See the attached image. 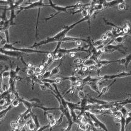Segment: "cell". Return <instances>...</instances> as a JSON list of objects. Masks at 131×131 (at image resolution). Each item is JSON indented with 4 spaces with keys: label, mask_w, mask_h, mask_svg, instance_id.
Masks as SVG:
<instances>
[{
    "label": "cell",
    "mask_w": 131,
    "mask_h": 131,
    "mask_svg": "<svg viewBox=\"0 0 131 131\" xmlns=\"http://www.w3.org/2000/svg\"><path fill=\"white\" fill-rule=\"evenodd\" d=\"M21 129L22 128H16V129H14L13 131H21Z\"/></svg>",
    "instance_id": "54"
},
{
    "label": "cell",
    "mask_w": 131,
    "mask_h": 131,
    "mask_svg": "<svg viewBox=\"0 0 131 131\" xmlns=\"http://www.w3.org/2000/svg\"><path fill=\"white\" fill-rule=\"evenodd\" d=\"M121 124V130L120 131H126V123H125V118L122 117Z\"/></svg>",
    "instance_id": "28"
},
{
    "label": "cell",
    "mask_w": 131,
    "mask_h": 131,
    "mask_svg": "<svg viewBox=\"0 0 131 131\" xmlns=\"http://www.w3.org/2000/svg\"><path fill=\"white\" fill-rule=\"evenodd\" d=\"M122 118H117V117H115V118H114V122L116 123H120L121 122H122Z\"/></svg>",
    "instance_id": "44"
},
{
    "label": "cell",
    "mask_w": 131,
    "mask_h": 131,
    "mask_svg": "<svg viewBox=\"0 0 131 131\" xmlns=\"http://www.w3.org/2000/svg\"><path fill=\"white\" fill-rule=\"evenodd\" d=\"M128 35H131V29L130 30V31L129 32V33H128Z\"/></svg>",
    "instance_id": "57"
},
{
    "label": "cell",
    "mask_w": 131,
    "mask_h": 131,
    "mask_svg": "<svg viewBox=\"0 0 131 131\" xmlns=\"http://www.w3.org/2000/svg\"><path fill=\"white\" fill-rule=\"evenodd\" d=\"M33 70H34L35 73V74L37 73V74H40L41 73H42V72H41V69H40V67H36L34 68V69H33Z\"/></svg>",
    "instance_id": "42"
},
{
    "label": "cell",
    "mask_w": 131,
    "mask_h": 131,
    "mask_svg": "<svg viewBox=\"0 0 131 131\" xmlns=\"http://www.w3.org/2000/svg\"><path fill=\"white\" fill-rule=\"evenodd\" d=\"M96 64H97V63H96L94 60L90 59V58H88V59L84 61L83 65L86 67H89L90 66L95 65Z\"/></svg>",
    "instance_id": "20"
},
{
    "label": "cell",
    "mask_w": 131,
    "mask_h": 131,
    "mask_svg": "<svg viewBox=\"0 0 131 131\" xmlns=\"http://www.w3.org/2000/svg\"><path fill=\"white\" fill-rule=\"evenodd\" d=\"M108 39H109V38H108V37H107V35L105 34V33H104V34H103L102 35V37H101V40H102L103 41H104V42L105 41H106Z\"/></svg>",
    "instance_id": "46"
},
{
    "label": "cell",
    "mask_w": 131,
    "mask_h": 131,
    "mask_svg": "<svg viewBox=\"0 0 131 131\" xmlns=\"http://www.w3.org/2000/svg\"><path fill=\"white\" fill-rule=\"evenodd\" d=\"M61 65H62V61L61 60V62L60 63L59 65L58 66L55 67H54V69H52V70H51V76H54V75H56L57 74H58L60 72V67H61Z\"/></svg>",
    "instance_id": "21"
},
{
    "label": "cell",
    "mask_w": 131,
    "mask_h": 131,
    "mask_svg": "<svg viewBox=\"0 0 131 131\" xmlns=\"http://www.w3.org/2000/svg\"><path fill=\"white\" fill-rule=\"evenodd\" d=\"M21 131H26V126L24 127V128H22Z\"/></svg>",
    "instance_id": "56"
},
{
    "label": "cell",
    "mask_w": 131,
    "mask_h": 131,
    "mask_svg": "<svg viewBox=\"0 0 131 131\" xmlns=\"http://www.w3.org/2000/svg\"><path fill=\"white\" fill-rule=\"evenodd\" d=\"M120 111L122 112L123 117H125V118H126L127 116H128V112H129V111H128V110L126 108H125V106H122V108H121L120 109Z\"/></svg>",
    "instance_id": "26"
},
{
    "label": "cell",
    "mask_w": 131,
    "mask_h": 131,
    "mask_svg": "<svg viewBox=\"0 0 131 131\" xmlns=\"http://www.w3.org/2000/svg\"><path fill=\"white\" fill-rule=\"evenodd\" d=\"M79 52H84L86 53H89V49H86L84 47H75V48L70 49H60L58 50V52L63 53L65 55V54H69L71 53H76Z\"/></svg>",
    "instance_id": "7"
},
{
    "label": "cell",
    "mask_w": 131,
    "mask_h": 131,
    "mask_svg": "<svg viewBox=\"0 0 131 131\" xmlns=\"http://www.w3.org/2000/svg\"><path fill=\"white\" fill-rule=\"evenodd\" d=\"M125 35H122V36H120V37L114 38L113 40H112L113 41H115V43L118 44V45H122L124 41L125 40Z\"/></svg>",
    "instance_id": "18"
},
{
    "label": "cell",
    "mask_w": 131,
    "mask_h": 131,
    "mask_svg": "<svg viewBox=\"0 0 131 131\" xmlns=\"http://www.w3.org/2000/svg\"><path fill=\"white\" fill-rule=\"evenodd\" d=\"M125 58H126V63H125V67L127 69L128 65H129V64L130 63L131 61V54H129V55H128V56H127Z\"/></svg>",
    "instance_id": "35"
},
{
    "label": "cell",
    "mask_w": 131,
    "mask_h": 131,
    "mask_svg": "<svg viewBox=\"0 0 131 131\" xmlns=\"http://www.w3.org/2000/svg\"><path fill=\"white\" fill-rule=\"evenodd\" d=\"M32 118L33 122V123H34L35 125L36 130H37V129H38L39 128L41 127V126H40V122H39L38 118V116L32 112Z\"/></svg>",
    "instance_id": "17"
},
{
    "label": "cell",
    "mask_w": 131,
    "mask_h": 131,
    "mask_svg": "<svg viewBox=\"0 0 131 131\" xmlns=\"http://www.w3.org/2000/svg\"><path fill=\"white\" fill-rule=\"evenodd\" d=\"M131 29V26L129 24V23L126 22V24H125V26L123 27V32L125 35H128V33H129V32L130 31V30Z\"/></svg>",
    "instance_id": "22"
},
{
    "label": "cell",
    "mask_w": 131,
    "mask_h": 131,
    "mask_svg": "<svg viewBox=\"0 0 131 131\" xmlns=\"http://www.w3.org/2000/svg\"><path fill=\"white\" fill-rule=\"evenodd\" d=\"M81 69L83 71V72H86V71L87 70V69H88V67L86 66H84L83 65V66H81Z\"/></svg>",
    "instance_id": "50"
},
{
    "label": "cell",
    "mask_w": 131,
    "mask_h": 131,
    "mask_svg": "<svg viewBox=\"0 0 131 131\" xmlns=\"http://www.w3.org/2000/svg\"><path fill=\"white\" fill-rule=\"evenodd\" d=\"M8 67H5L4 71L2 73V78H10V71L7 70Z\"/></svg>",
    "instance_id": "29"
},
{
    "label": "cell",
    "mask_w": 131,
    "mask_h": 131,
    "mask_svg": "<svg viewBox=\"0 0 131 131\" xmlns=\"http://www.w3.org/2000/svg\"><path fill=\"white\" fill-rule=\"evenodd\" d=\"M88 69L90 71H94L95 70H97V69H96V66L95 65L90 66L88 67Z\"/></svg>",
    "instance_id": "43"
},
{
    "label": "cell",
    "mask_w": 131,
    "mask_h": 131,
    "mask_svg": "<svg viewBox=\"0 0 131 131\" xmlns=\"http://www.w3.org/2000/svg\"><path fill=\"white\" fill-rule=\"evenodd\" d=\"M62 79L61 78H57L55 79V84H60V83L62 82Z\"/></svg>",
    "instance_id": "45"
},
{
    "label": "cell",
    "mask_w": 131,
    "mask_h": 131,
    "mask_svg": "<svg viewBox=\"0 0 131 131\" xmlns=\"http://www.w3.org/2000/svg\"><path fill=\"white\" fill-rule=\"evenodd\" d=\"M40 88H41V90H43V91H45V90L47 89V87H46V86H44V85L43 84H40Z\"/></svg>",
    "instance_id": "49"
},
{
    "label": "cell",
    "mask_w": 131,
    "mask_h": 131,
    "mask_svg": "<svg viewBox=\"0 0 131 131\" xmlns=\"http://www.w3.org/2000/svg\"><path fill=\"white\" fill-rule=\"evenodd\" d=\"M10 79H12L13 80L15 81H21L22 80H24V78H21L20 76L18 75V73H16V71L15 70H13L12 68V66L10 65Z\"/></svg>",
    "instance_id": "10"
},
{
    "label": "cell",
    "mask_w": 131,
    "mask_h": 131,
    "mask_svg": "<svg viewBox=\"0 0 131 131\" xmlns=\"http://www.w3.org/2000/svg\"><path fill=\"white\" fill-rule=\"evenodd\" d=\"M69 55L70 57L73 58V57H75V53H71V54H69Z\"/></svg>",
    "instance_id": "53"
},
{
    "label": "cell",
    "mask_w": 131,
    "mask_h": 131,
    "mask_svg": "<svg viewBox=\"0 0 131 131\" xmlns=\"http://www.w3.org/2000/svg\"><path fill=\"white\" fill-rule=\"evenodd\" d=\"M84 115L89 117L92 120L94 126L96 128H100V129H103L104 131H109L106 125L103 123L101 122V121L99 120L98 118L94 114H92V113L88 112V111H86V112H84Z\"/></svg>",
    "instance_id": "3"
},
{
    "label": "cell",
    "mask_w": 131,
    "mask_h": 131,
    "mask_svg": "<svg viewBox=\"0 0 131 131\" xmlns=\"http://www.w3.org/2000/svg\"><path fill=\"white\" fill-rule=\"evenodd\" d=\"M50 76H51V70H47L43 73L42 76H41L40 80H43V79H48L49 78Z\"/></svg>",
    "instance_id": "25"
},
{
    "label": "cell",
    "mask_w": 131,
    "mask_h": 131,
    "mask_svg": "<svg viewBox=\"0 0 131 131\" xmlns=\"http://www.w3.org/2000/svg\"><path fill=\"white\" fill-rule=\"evenodd\" d=\"M5 69L4 70H1V66L0 65V80H2V73L4 71Z\"/></svg>",
    "instance_id": "48"
},
{
    "label": "cell",
    "mask_w": 131,
    "mask_h": 131,
    "mask_svg": "<svg viewBox=\"0 0 131 131\" xmlns=\"http://www.w3.org/2000/svg\"><path fill=\"white\" fill-rule=\"evenodd\" d=\"M123 47V45H112V44H106V46H104L102 49H101V51L102 52V53H104V54H111V53L114 52L118 51L120 52H122V54H125V53L123 52L122 51V49L121 48Z\"/></svg>",
    "instance_id": "5"
},
{
    "label": "cell",
    "mask_w": 131,
    "mask_h": 131,
    "mask_svg": "<svg viewBox=\"0 0 131 131\" xmlns=\"http://www.w3.org/2000/svg\"><path fill=\"white\" fill-rule=\"evenodd\" d=\"M116 81H117V79H115V80H113V81L112 82V83H111L109 85H108V86H105V87H103V88L101 89V92H100V94H99V95L96 98H100V97H101V96L103 95L107 94V93L108 92V91H109V89L111 88V86H112V85L114 84V83H115Z\"/></svg>",
    "instance_id": "11"
},
{
    "label": "cell",
    "mask_w": 131,
    "mask_h": 131,
    "mask_svg": "<svg viewBox=\"0 0 131 131\" xmlns=\"http://www.w3.org/2000/svg\"><path fill=\"white\" fill-rule=\"evenodd\" d=\"M6 12H7L6 10H4L2 14L1 15H0V18H1V21H2L5 22V23L8 20V19H7V18Z\"/></svg>",
    "instance_id": "32"
},
{
    "label": "cell",
    "mask_w": 131,
    "mask_h": 131,
    "mask_svg": "<svg viewBox=\"0 0 131 131\" xmlns=\"http://www.w3.org/2000/svg\"><path fill=\"white\" fill-rule=\"evenodd\" d=\"M22 70V69H21V68H20V67H19V66H17V67H16V69H15V71H16V73H18V72H19V71H20V70Z\"/></svg>",
    "instance_id": "52"
},
{
    "label": "cell",
    "mask_w": 131,
    "mask_h": 131,
    "mask_svg": "<svg viewBox=\"0 0 131 131\" xmlns=\"http://www.w3.org/2000/svg\"><path fill=\"white\" fill-rule=\"evenodd\" d=\"M124 1H123V0H114V1H105V2L103 4V6H104V8L111 7L114 6L115 5H118V4L124 2Z\"/></svg>",
    "instance_id": "9"
},
{
    "label": "cell",
    "mask_w": 131,
    "mask_h": 131,
    "mask_svg": "<svg viewBox=\"0 0 131 131\" xmlns=\"http://www.w3.org/2000/svg\"><path fill=\"white\" fill-rule=\"evenodd\" d=\"M86 85L89 86L90 87V89L92 90H94L95 92L98 93L100 94V90H99V86H98V83L97 82H89L87 83Z\"/></svg>",
    "instance_id": "13"
},
{
    "label": "cell",
    "mask_w": 131,
    "mask_h": 131,
    "mask_svg": "<svg viewBox=\"0 0 131 131\" xmlns=\"http://www.w3.org/2000/svg\"><path fill=\"white\" fill-rule=\"evenodd\" d=\"M49 128H50V126L48 124V125H45V126H43L42 127L41 126L38 129L36 130V131H44V130H46V129H49Z\"/></svg>",
    "instance_id": "39"
},
{
    "label": "cell",
    "mask_w": 131,
    "mask_h": 131,
    "mask_svg": "<svg viewBox=\"0 0 131 131\" xmlns=\"http://www.w3.org/2000/svg\"><path fill=\"white\" fill-rule=\"evenodd\" d=\"M76 74H77L78 75H80V76H83V75H84V72H83V71L80 68V69L79 70L78 72H77V73H76Z\"/></svg>",
    "instance_id": "47"
},
{
    "label": "cell",
    "mask_w": 131,
    "mask_h": 131,
    "mask_svg": "<svg viewBox=\"0 0 131 131\" xmlns=\"http://www.w3.org/2000/svg\"><path fill=\"white\" fill-rule=\"evenodd\" d=\"M105 34L106 35L107 37H108V38H111V40H113V39L114 38V35H113V34H112V32H111V31H108V32H107Z\"/></svg>",
    "instance_id": "41"
},
{
    "label": "cell",
    "mask_w": 131,
    "mask_h": 131,
    "mask_svg": "<svg viewBox=\"0 0 131 131\" xmlns=\"http://www.w3.org/2000/svg\"><path fill=\"white\" fill-rule=\"evenodd\" d=\"M0 54H4V55L9 57H15V58H21V57H23V53L16 51L4 50L1 47H0Z\"/></svg>",
    "instance_id": "8"
},
{
    "label": "cell",
    "mask_w": 131,
    "mask_h": 131,
    "mask_svg": "<svg viewBox=\"0 0 131 131\" xmlns=\"http://www.w3.org/2000/svg\"><path fill=\"white\" fill-rule=\"evenodd\" d=\"M7 61H11L10 57L7 56V55H4V54H0V61H4L6 62Z\"/></svg>",
    "instance_id": "27"
},
{
    "label": "cell",
    "mask_w": 131,
    "mask_h": 131,
    "mask_svg": "<svg viewBox=\"0 0 131 131\" xmlns=\"http://www.w3.org/2000/svg\"><path fill=\"white\" fill-rule=\"evenodd\" d=\"M103 43H104V41H103L101 39H100V40H97V41H92V46L94 47L97 48V47H99L101 46H103Z\"/></svg>",
    "instance_id": "23"
},
{
    "label": "cell",
    "mask_w": 131,
    "mask_h": 131,
    "mask_svg": "<svg viewBox=\"0 0 131 131\" xmlns=\"http://www.w3.org/2000/svg\"><path fill=\"white\" fill-rule=\"evenodd\" d=\"M15 1H12V0H8V1H2L0 0V5H8L10 6V5L13 4L15 2Z\"/></svg>",
    "instance_id": "24"
},
{
    "label": "cell",
    "mask_w": 131,
    "mask_h": 131,
    "mask_svg": "<svg viewBox=\"0 0 131 131\" xmlns=\"http://www.w3.org/2000/svg\"><path fill=\"white\" fill-rule=\"evenodd\" d=\"M117 5H118V8L120 10H125L126 9V3H125V1L118 4Z\"/></svg>",
    "instance_id": "33"
},
{
    "label": "cell",
    "mask_w": 131,
    "mask_h": 131,
    "mask_svg": "<svg viewBox=\"0 0 131 131\" xmlns=\"http://www.w3.org/2000/svg\"><path fill=\"white\" fill-rule=\"evenodd\" d=\"M88 9H84L81 11V15L83 16V18L87 17V16L89 15Z\"/></svg>",
    "instance_id": "37"
},
{
    "label": "cell",
    "mask_w": 131,
    "mask_h": 131,
    "mask_svg": "<svg viewBox=\"0 0 131 131\" xmlns=\"http://www.w3.org/2000/svg\"><path fill=\"white\" fill-rule=\"evenodd\" d=\"M128 10H129V11H131V10H130V9H128Z\"/></svg>",
    "instance_id": "58"
},
{
    "label": "cell",
    "mask_w": 131,
    "mask_h": 131,
    "mask_svg": "<svg viewBox=\"0 0 131 131\" xmlns=\"http://www.w3.org/2000/svg\"><path fill=\"white\" fill-rule=\"evenodd\" d=\"M34 108H40L44 111V116L46 117V112L49 111H54V110H60V108H47V107H44L43 106H41L40 104H37L35 105V106Z\"/></svg>",
    "instance_id": "12"
},
{
    "label": "cell",
    "mask_w": 131,
    "mask_h": 131,
    "mask_svg": "<svg viewBox=\"0 0 131 131\" xmlns=\"http://www.w3.org/2000/svg\"><path fill=\"white\" fill-rule=\"evenodd\" d=\"M127 117H131V111H129V112H128V116Z\"/></svg>",
    "instance_id": "55"
},
{
    "label": "cell",
    "mask_w": 131,
    "mask_h": 131,
    "mask_svg": "<svg viewBox=\"0 0 131 131\" xmlns=\"http://www.w3.org/2000/svg\"><path fill=\"white\" fill-rule=\"evenodd\" d=\"M63 81L64 80H69L70 81L71 83H75L76 81H78V80H81L80 78L78 76H75V75H72L70 76H67V77H61Z\"/></svg>",
    "instance_id": "14"
},
{
    "label": "cell",
    "mask_w": 131,
    "mask_h": 131,
    "mask_svg": "<svg viewBox=\"0 0 131 131\" xmlns=\"http://www.w3.org/2000/svg\"><path fill=\"white\" fill-rule=\"evenodd\" d=\"M15 11H16L15 10H12L10 11V18L9 19V22L10 26L16 24L14 23V19L15 18H16L17 14L15 13Z\"/></svg>",
    "instance_id": "16"
},
{
    "label": "cell",
    "mask_w": 131,
    "mask_h": 131,
    "mask_svg": "<svg viewBox=\"0 0 131 131\" xmlns=\"http://www.w3.org/2000/svg\"><path fill=\"white\" fill-rule=\"evenodd\" d=\"M20 41H15V43H7L4 46L1 48L4 50H8V51H13L19 52L21 53H25V54H48L51 52L49 51H38V50L33 49L31 48H17L13 46V45L18 43H20Z\"/></svg>",
    "instance_id": "2"
},
{
    "label": "cell",
    "mask_w": 131,
    "mask_h": 131,
    "mask_svg": "<svg viewBox=\"0 0 131 131\" xmlns=\"http://www.w3.org/2000/svg\"><path fill=\"white\" fill-rule=\"evenodd\" d=\"M78 129H80L81 130L83 131H86V126H85V124L83 123L80 122V123L78 125Z\"/></svg>",
    "instance_id": "38"
},
{
    "label": "cell",
    "mask_w": 131,
    "mask_h": 131,
    "mask_svg": "<svg viewBox=\"0 0 131 131\" xmlns=\"http://www.w3.org/2000/svg\"><path fill=\"white\" fill-rule=\"evenodd\" d=\"M121 60H99L97 63H100V65H102V66H104L108 65L111 63H120Z\"/></svg>",
    "instance_id": "15"
},
{
    "label": "cell",
    "mask_w": 131,
    "mask_h": 131,
    "mask_svg": "<svg viewBox=\"0 0 131 131\" xmlns=\"http://www.w3.org/2000/svg\"><path fill=\"white\" fill-rule=\"evenodd\" d=\"M111 116L114 117V118H115V117H117V118H122V117H123V115L120 111H116V112H112Z\"/></svg>",
    "instance_id": "31"
},
{
    "label": "cell",
    "mask_w": 131,
    "mask_h": 131,
    "mask_svg": "<svg viewBox=\"0 0 131 131\" xmlns=\"http://www.w3.org/2000/svg\"><path fill=\"white\" fill-rule=\"evenodd\" d=\"M44 1L43 0H39V1H35V2H30L28 5L26 7H22L20 6L19 7V10L18 12L17 13V15L19 13H20L23 10H30V9H35V8H40V7H50L49 5H46L44 4Z\"/></svg>",
    "instance_id": "4"
},
{
    "label": "cell",
    "mask_w": 131,
    "mask_h": 131,
    "mask_svg": "<svg viewBox=\"0 0 131 131\" xmlns=\"http://www.w3.org/2000/svg\"><path fill=\"white\" fill-rule=\"evenodd\" d=\"M65 117V115H64V114L61 113V116L60 117V118H58V120H57V125H60L61 123H62V122H63V117Z\"/></svg>",
    "instance_id": "40"
},
{
    "label": "cell",
    "mask_w": 131,
    "mask_h": 131,
    "mask_svg": "<svg viewBox=\"0 0 131 131\" xmlns=\"http://www.w3.org/2000/svg\"><path fill=\"white\" fill-rule=\"evenodd\" d=\"M75 43H76V46L78 47H81V46L82 44V41H78Z\"/></svg>",
    "instance_id": "51"
},
{
    "label": "cell",
    "mask_w": 131,
    "mask_h": 131,
    "mask_svg": "<svg viewBox=\"0 0 131 131\" xmlns=\"http://www.w3.org/2000/svg\"><path fill=\"white\" fill-rule=\"evenodd\" d=\"M83 62H84V61L80 58H76L73 61V63L76 65H82L83 64Z\"/></svg>",
    "instance_id": "36"
},
{
    "label": "cell",
    "mask_w": 131,
    "mask_h": 131,
    "mask_svg": "<svg viewBox=\"0 0 131 131\" xmlns=\"http://www.w3.org/2000/svg\"><path fill=\"white\" fill-rule=\"evenodd\" d=\"M26 126H27V127H28V129L29 131H33L36 130L35 125L34 123L33 122V120L31 119V118H30V120H29L27 123H26Z\"/></svg>",
    "instance_id": "19"
},
{
    "label": "cell",
    "mask_w": 131,
    "mask_h": 131,
    "mask_svg": "<svg viewBox=\"0 0 131 131\" xmlns=\"http://www.w3.org/2000/svg\"><path fill=\"white\" fill-rule=\"evenodd\" d=\"M19 98H15L14 100H13V101H12V103H11V105H12V107H14V108H16V107H18V106L19 105V104H20V101H19Z\"/></svg>",
    "instance_id": "30"
},
{
    "label": "cell",
    "mask_w": 131,
    "mask_h": 131,
    "mask_svg": "<svg viewBox=\"0 0 131 131\" xmlns=\"http://www.w3.org/2000/svg\"><path fill=\"white\" fill-rule=\"evenodd\" d=\"M90 19H91V18H90L89 16H87V17H86V18H83L79 20L78 21L73 23V24L70 25V26H65L62 30H61L60 32H58L57 34L55 35H54V37H49V38H47L46 39V40L40 41V42L35 43L32 46L31 49H33L34 47H37L38 46H40L44 45V44H49V43H51L61 42L63 39H64L66 37V34L68 33V32H69V30H70L71 29H72L73 27H75L76 25H78V24L82 23V22L86 21H89V20H90Z\"/></svg>",
    "instance_id": "1"
},
{
    "label": "cell",
    "mask_w": 131,
    "mask_h": 131,
    "mask_svg": "<svg viewBox=\"0 0 131 131\" xmlns=\"http://www.w3.org/2000/svg\"><path fill=\"white\" fill-rule=\"evenodd\" d=\"M131 76V72H122L121 73H118L115 75H106L104 76H100L101 81L108 80H115L117 78H124L126 76Z\"/></svg>",
    "instance_id": "6"
},
{
    "label": "cell",
    "mask_w": 131,
    "mask_h": 131,
    "mask_svg": "<svg viewBox=\"0 0 131 131\" xmlns=\"http://www.w3.org/2000/svg\"><path fill=\"white\" fill-rule=\"evenodd\" d=\"M78 97L81 100H83V99H84L86 97V94H85L84 92L82 90H79L78 93Z\"/></svg>",
    "instance_id": "34"
}]
</instances>
